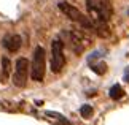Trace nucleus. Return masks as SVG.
Instances as JSON below:
<instances>
[{"label":"nucleus","instance_id":"obj_6","mask_svg":"<svg viewBox=\"0 0 129 125\" xmlns=\"http://www.w3.org/2000/svg\"><path fill=\"white\" fill-rule=\"evenodd\" d=\"M29 60L27 59H18L16 67H14V74H13V82L16 87H26L27 84V76H29Z\"/></svg>","mask_w":129,"mask_h":125},{"label":"nucleus","instance_id":"obj_8","mask_svg":"<svg viewBox=\"0 0 129 125\" xmlns=\"http://www.w3.org/2000/svg\"><path fill=\"white\" fill-rule=\"evenodd\" d=\"M89 63V68L92 70L96 74H104L107 71V63L105 62H96V60H92V62H88Z\"/></svg>","mask_w":129,"mask_h":125},{"label":"nucleus","instance_id":"obj_9","mask_svg":"<svg viewBox=\"0 0 129 125\" xmlns=\"http://www.w3.org/2000/svg\"><path fill=\"white\" fill-rule=\"evenodd\" d=\"M108 95H110L112 100H120L124 97V90H123V87L120 84H115V86L110 87V90H108Z\"/></svg>","mask_w":129,"mask_h":125},{"label":"nucleus","instance_id":"obj_11","mask_svg":"<svg viewBox=\"0 0 129 125\" xmlns=\"http://www.w3.org/2000/svg\"><path fill=\"white\" fill-rule=\"evenodd\" d=\"M46 116L48 117H54V119H57L59 122H61L62 125H72V122H69L66 117L62 116V114H59V112H54V111H46Z\"/></svg>","mask_w":129,"mask_h":125},{"label":"nucleus","instance_id":"obj_3","mask_svg":"<svg viewBox=\"0 0 129 125\" xmlns=\"http://www.w3.org/2000/svg\"><path fill=\"white\" fill-rule=\"evenodd\" d=\"M45 67H46V60H45V49L42 46H37L34 51V59L30 65V76L34 81L42 82L45 78Z\"/></svg>","mask_w":129,"mask_h":125},{"label":"nucleus","instance_id":"obj_2","mask_svg":"<svg viewBox=\"0 0 129 125\" xmlns=\"http://www.w3.org/2000/svg\"><path fill=\"white\" fill-rule=\"evenodd\" d=\"M57 7H59V10H61V11L66 14L69 19H70V21L80 24V26H81L83 29H86V30H92L94 24H92V21H91V18L85 16V14H83L78 8H75L73 5L67 3V2H61Z\"/></svg>","mask_w":129,"mask_h":125},{"label":"nucleus","instance_id":"obj_5","mask_svg":"<svg viewBox=\"0 0 129 125\" xmlns=\"http://www.w3.org/2000/svg\"><path fill=\"white\" fill-rule=\"evenodd\" d=\"M66 65V56H64V43L61 40H54L51 43V71L59 73Z\"/></svg>","mask_w":129,"mask_h":125},{"label":"nucleus","instance_id":"obj_1","mask_svg":"<svg viewBox=\"0 0 129 125\" xmlns=\"http://www.w3.org/2000/svg\"><path fill=\"white\" fill-rule=\"evenodd\" d=\"M86 8L91 21L108 22L113 14V7L110 0H86Z\"/></svg>","mask_w":129,"mask_h":125},{"label":"nucleus","instance_id":"obj_4","mask_svg":"<svg viewBox=\"0 0 129 125\" xmlns=\"http://www.w3.org/2000/svg\"><path fill=\"white\" fill-rule=\"evenodd\" d=\"M62 35L67 37L69 46L72 48V51L75 54H81L89 44V38L81 30H69V32H64Z\"/></svg>","mask_w":129,"mask_h":125},{"label":"nucleus","instance_id":"obj_12","mask_svg":"<svg viewBox=\"0 0 129 125\" xmlns=\"http://www.w3.org/2000/svg\"><path fill=\"white\" fill-rule=\"evenodd\" d=\"M92 108L91 106H89V104H83V106L80 108V114H81V117L83 119H89V117H91L92 116Z\"/></svg>","mask_w":129,"mask_h":125},{"label":"nucleus","instance_id":"obj_10","mask_svg":"<svg viewBox=\"0 0 129 125\" xmlns=\"http://www.w3.org/2000/svg\"><path fill=\"white\" fill-rule=\"evenodd\" d=\"M10 71H11V62H10V59L7 56L2 57V78L7 79L10 76Z\"/></svg>","mask_w":129,"mask_h":125},{"label":"nucleus","instance_id":"obj_7","mask_svg":"<svg viewBox=\"0 0 129 125\" xmlns=\"http://www.w3.org/2000/svg\"><path fill=\"white\" fill-rule=\"evenodd\" d=\"M22 44V38L19 37V35H10L8 38L3 40V46L8 49L10 52H18L19 48H21Z\"/></svg>","mask_w":129,"mask_h":125},{"label":"nucleus","instance_id":"obj_13","mask_svg":"<svg viewBox=\"0 0 129 125\" xmlns=\"http://www.w3.org/2000/svg\"><path fill=\"white\" fill-rule=\"evenodd\" d=\"M124 81H126V82H129V68L126 70V73H124Z\"/></svg>","mask_w":129,"mask_h":125}]
</instances>
